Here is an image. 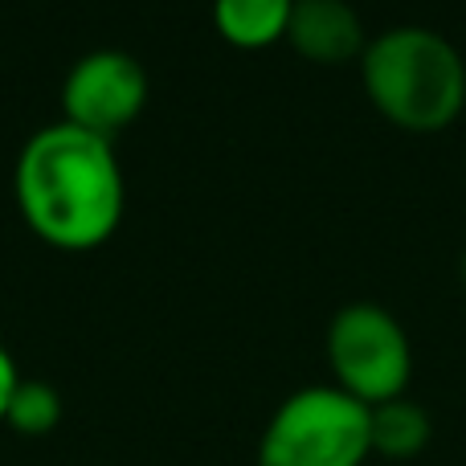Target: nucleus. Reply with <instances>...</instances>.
<instances>
[{
	"mask_svg": "<svg viewBox=\"0 0 466 466\" xmlns=\"http://www.w3.org/2000/svg\"><path fill=\"white\" fill-rule=\"evenodd\" d=\"M21 221L54 249H95L115 238L127 180L115 144L74 123H49L25 139L13 172Z\"/></svg>",
	"mask_w": 466,
	"mask_h": 466,
	"instance_id": "nucleus-1",
	"label": "nucleus"
},
{
	"mask_svg": "<svg viewBox=\"0 0 466 466\" xmlns=\"http://www.w3.org/2000/svg\"><path fill=\"white\" fill-rule=\"evenodd\" d=\"M360 78L372 106L401 131H442L466 106L462 54L426 25H393L369 37Z\"/></svg>",
	"mask_w": 466,
	"mask_h": 466,
	"instance_id": "nucleus-2",
	"label": "nucleus"
},
{
	"mask_svg": "<svg viewBox=\"0 0 466 466\" xmlns=\"http://www.w3.org/2000/svg\"><path fill=\"white\" fill-rule=\"evenodd\" d=\"M369 454V405L336 385L290 393L258 438V466H364Z\"/></svg>",
	"mask_w": 466,
	"mask_h": 466,
	"instance_id": "nucleus-3",
	"label": "nucleus"
},
{
	"mask_svg": "<svg viewBox=\"0 0 466 466\" xmlns=\"http://www.w3.org/2000/svg\"><path fill=\"white\" fill-rule=\"evenodd\" d=\"M328 364L336 389L372 410L405 397L413 377V348L393 311L377 303H348L328 323Z\"/></svg>",
	"mask_w": 466,
	"mask_h": 466,
	"instance_id": "nucleus-4",
	"label": "nucleus"
},
{
	"mask_svg": "<svg viewBox=\"0 0 466 466\" xmlns=\"http://www.w3.org/2000/svg\"><path fill=\"white\" fill-rule=\"evenodd\" d=\"M147 106V70L127 49H90L62 82L66 123L115 139Z\"/></svg>",
	"mask_w": 466,
	"mask_h": 466,
	"instance_id": "nucleus-5",
	"label": "nucleus"
},
{
	"mask_svg": "<svg viewBox=\"0 0 466 466\" xmlns=\"http://www.w3.org/2000/svg\"><path fill=\"white\" fill-rule=\"evenodd\" d=\"M282 41L315 66L360 62L364 46H369L360 13L348 0H295Z\"/></svg>",
	"mask_w": 466,
	"mask_h": 466,
	"instance_id": "nucleus-6",
	"label": "nucleus"
},
{
	"mask_svg": "<svg viewBox=\"0 0 466 466\" xmlns=\"http://www.w3.org/2000/svg\"><path fill=\"white\" fill-rule=\"evenodd\" d=\"M434 438V421H430L426 405L410 401V397H393L369 410V442L372 454L380 459H418Z\"/></svg>",
	"mask_w": 466,
	"mask_h": 466,
	"instance_id": "nucleus-7",
	"label": "nucleus"
},
{
	"mask_svg": "<svg viewBox=\"0 0 466 466\" xmlns=\"http://www.w3.org/2000/svg\"><path fill=\"white\" fill-rule=\"evenodd\" d=\"M295 0H213V25L238 49H266L287 37Z\"/></svg>",
	"mask_w": 466,
	"mask_h": 466,
	"instance_id": "nucleus-8",
	"label": "nucleus"
},
{
	"mask_svg": "<svg viewBox=\"0 0 466 466\" xmlns=\"http://www.w3.org/2000/svg\"><path fill=\"white\" fill-rule=\"evenodd\" d=\"M62 413H66L62 393H57L49 380H25L21 377L13 401H8L5 426L16 430L21 438H46V434H54V430H57Z\"/></svg>",
	"mask_w": 466,
	"mask_h": 466,
	"instance_id": "nucleus-9",
	"label": "nucleus"
},
{
	"mask_svg": "<svg viewBox=\"0 0 466 466\" xmlns=\"http://www.w3.org/2000/svg\"><path fill=\"white\" fill-rule=\"evenodd\" d=\"M16 385H21V372H16V360L8 356V348L0 344V421L8 413V401H13Z\"/></svg>",
	"mask_w": 466,
	"mask_h": 466,
	"instance_id": "nucleus-10",
	"label": "nucleus"
}]
</instances>
